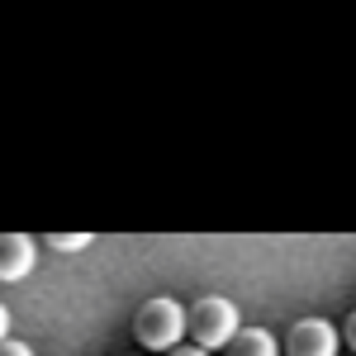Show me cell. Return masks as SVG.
<instances>
[{"label": "cell", "instance_id": "obj_1", "mask_svg": "<svg viewBox=\"0 0 356 356\" xmlns=\"http://www.w3.org/2000/svg\"><path fill=\"white\" fill-rule=\"evenodd\" d=\"M186 332H191L195 347L223 352V347L243 332V314H238V304L223 300V295H200V300L186 309Z\"/></svg>", "mask_w": 356, "mask_h": 356}, {"label": "cell", "instance_id": "obj_2", "mask_svg": "<svg viewBox=\"0 0 356 356\" xmlns=\"http://www.w3.org/2000/svg\"><path fill=\"white\" fill-rule=\"evenodd\" d=\"M134 337L143 352H171V347H181V337H186V304L171 300V295H152L138 309Z\"/></svg>", "mask_w": 356, "mask_h": 356}, {"label": "cell", "instance_id": "obj_3", "mask_svg": "<svg viewBox=\"0 0 356 356\" xmlns=\"http://www.w3.org/2000/svg\"><path fill=\"white\" fill-rule=\"evenodd\" d=\"M285 356H342V332L328 318H300L285 337Z\"/></svg>", "mask_w": 356, "mask_h": 356}, {"label": "cell", "instance_id": "obj_4", "mask_svg": "<svg viewBox=\"0 0 356 356\" xmlns=\"http://www.w3.org/2000/svg\"><path fill=\"white\" fill-rule=\"evenodd\" d=\"M33 261H38V247H33L29 233H0V285L29 280Z\"/></svg>", "mask_w": 356, "mask_h": 356}, {"label": "cell", "instance_id": "obj_5", "mask_svg": "<svg viewBox=\"0 0 356 356\" xmlns=\"http://www.w3.org/2000/svg\"><path fill=\"white\" fill-rule=\"evenodd\" d=\"M223 352L228 356H280V342H275L266 328H243Z\"/></svg>", "mask_w": 356, "mask_h": 356}, {"label": "cell", "instance_id": "obj_6", "mask_svg": "<svg viewBox=\"0 0 356 356\" xmlns=\"http://www.w3.org/2000/svg\"><path fill=\"white\" fill-rule=\"evenodd\" d=\"M48 247L53 252H86L90 247V233H48Z\"/></svg>", "mask_w": 356, "mask_h": 356}, {"label": "cell", "instance_id": "obj_7", "mask_svg": "<svg viewBox=\"0 0 356 356\" xmlns=\"http://www.w3.org/2000/svg\"><path fill=\"white\" fill-rule=\"evenodd\" d=\"M0 356H33V352H29V342H19V337H5L0 342Z\"/></svg>", "mask_w": 356, "mask_h": 356}, {"label": "cell", "instance_id": "obj_8", "mask_svg": "<svg viewBox=\"0 0 356 356\" xmlns=\"http://www.w3.org/2000/svg\"><path fill=\"white\" fill-rule=\"evenodd\" d=\"M166 356H214V352H204V347H195V342H181V347H171Z\"/></svg>", "mask_w": 356, "mask_h": 356}, {"label": "cell", "instance_id": "obj_9", "mask_svg": "<svg viewBox=\"0 0 356 356\" xmlns=\"http://www.w3.org/2000/svg\"><path fill=\"white\" fill-rule=\"evenodd\" d=\"M342 337H347V347H352V356H356V309L347 314V323H342Z\"/></svg>", "mask_w": 356, "mask_h": 356}, {"label": "cell", "instance_id": "obj_10", "mask_svg": "<svg viewBox=\"0 0 356 356\" xmlns=\"http://www.w3.org/2000/svg\"><path fill=\"white\" fill-rule=\"evenodd\" d=\"M5 337H10V309L0 304V342H5Z\"/></svg>", "mask_w": 356, "mask_h": 356}]
</instances>
